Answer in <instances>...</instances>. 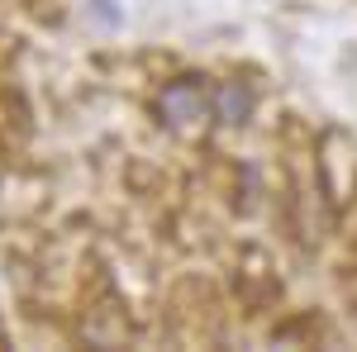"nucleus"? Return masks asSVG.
<instances>
[{
    "label": "nucleus",
    "instance_id": "1",
    "mask_svg": "<svg viewBox=\"0 0 357 352\" xmlns=\"http://www.w3.org/2000/svg\"><path fill=\"white\" fill-rule=\"evenodd\" d=\"M205 105H210V95H205L200 77H181L158 91V114L167 129H191L195 119H205Z\"/></svg>",
    "mask_w": 357,
    "mask_h": 352
},
{
    "label": "nucleus",
    "instance_id": "2",
    "mask_svg": "<svg viewBox=\"0 0 357 352\" xmlns=\"http://www.w3.org/2000/svg\"><path fill=\"white\" fill-rule=\"evenodd\" d=\"M215 109H220L224 124H248V114H252V91L243 82H224L220 95H215Z\"/></svg>",
    "mask_w": 357,
    "mask_h": 352
}]
</instances>
